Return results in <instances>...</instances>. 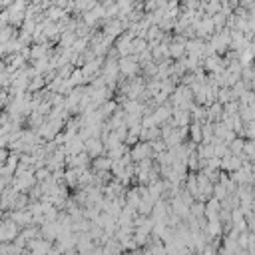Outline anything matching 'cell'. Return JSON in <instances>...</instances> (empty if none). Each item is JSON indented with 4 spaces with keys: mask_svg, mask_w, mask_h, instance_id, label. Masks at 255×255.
I'll list each match as a JSON object with an SVG mask.
<instances>
[{
    "mask_svg": "<svg viewBox=\"0 0 255 255\" xmlns=\"http://www.w3.org/2000/svg\"><path fill=\"white\" fill-rule=\"evenodd\" d=\"M217 255H221V253H217Z\"/></svg>",
    "mask_w": 255,
    "mask_h": 255,
    "instance_id": "6da1fadb",
    "label": "cell"
}]
</instances>
